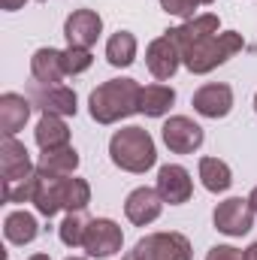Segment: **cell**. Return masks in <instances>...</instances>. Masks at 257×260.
<instances>
[{
    "mask_svg": "<svg viewBox=\"0 0 257 260\" xmlns=\"http://www.w3.org/2000/svg\"><path fill=\"white\" fill-rule=\"evenodd\" d=\"M179 64H182V49L176 46V40L167 30L157 40L148 43V49H145V67H148V73L157 82H170L176 76Z\"/></svg>",
    "mask_w": 257,
    "mask_h": 260,
    "instance_id": "9",
    "label": "cell"
},
{
    "mask_svg": "<svg viewBox=\"0 0 257 260\" xmlns=\"http://www.w3.org/2000/svg\"><path fill=\"white\" fill-rule=\"evenodd\" d=\"M167 34L176 40V46H179L182 55H185L194 43H200V40H206V37H212V34H221V18H218L215 12H200V15L188 18V21H182L179 27H170Z\"/></svg>",
    "mask_w": 257,
    "mask_h": 260,
    "instance_id": "15",
    "label": "cell"
},
{
    "mask_svg": "<svg viewBox=\"0 0 257 260\" xmlns=\"http://www.w3.org/2000/svg\"><path fill=\"white\" fill-rule=\"evenodd\" d=\"M164 212V197L157 194V188H133L124 200V215H127L130 224L136 227H148L160 218Z\"/></svg>",
    "mask_w": 257,
    "mask_h": 260,
    "instance_id": "13",
    "label": "cell"
},
{
    "mask_svg": "<svg viewBox=\"0 0 257 260\" xmlns=\"http://www.w3.org/2000/svg\"><path fill=\"white\" fill-rule=\"evenodd\" d=\"M34 139H37L40 151H52V148L70 145V127H67V121L61 115H40Z\"/></svg>",
    "mask_w": 257,
    "mask_h": 260,
    "instance_id": "22",
    "label": "cell"
},
{
    "mask_svg": "<svg viewBox=\"0 0 257 260\" xmlns=\"http://www.w3.org/2000/svg\"><path fill=\"white\" fill-rule=\"evenodd\" d=\"M37 182H40V170H37L34 176H27V179L3 182V200H6V203H34Z\"/></svg>",
    "mask_w": 257,
    "mask_h": 260,
    "instance_id": "27",
    "label": "cell"
},
{
    "mask_svg": "<svg viewBox=\"0 0 257 260\" xmlns=\"http://www.w3.org/2000/svg\"><path fill=\"white\" fill-rule=\"evenodd\" d=\"M30 112H34V103L27 94H15V91L0 94V130H3V136H15L18 130H24Z\"/></svg>",
    "mask_w": 257,
    "mask_h": 260,
    "instance_id": "16",
    "label": "cell"
},
{
    "mask_svg": "<svg viewBox=\"0 0 257 260\" xmlns=\"http://www.w3.org/2000/svg\"><path fill=\"white\" fill-rule=\"evenodd\" d=\"M0 173H3V182L27 179L37 173V164L30 160L27 145L18 142L15 136H3V142H0Z\"/></svg>",
    "mask_w": 257,
    "mask_h": 260,
    "instance_id": "14",
    "label": "cell"
},
{
    "mask_svg": "<svg viewBox=\"0 0 257 260\" xmlns=\"http://www.w3.org/2000/svg\"><path fill=\"white\" fill-rule=\"evenodd\" d=\"M124 245V230L112 221V218H91L88 221V233H85V251L88 257L106 260L112 254H118Z\"/></svg>",
    "mask_w": 257,
    "mask_h": 260,
    "instance_id": "7",
    "label": "cell"
},
{
    "mask_svg": "<svg viewBox=\"0 0 257 260\" xmlns=\"http://www.w3.org/2000/svg\"><path fill=\"white\" fill-rule=\"evenodd\" d=\"M245 49V40L242 34L236 30H221V34H212L200 43H194L191 49L182 55V64L188 67V73L194 76H206L212 70H218L221 64H227L236 52Z\"/></svg>",
    "mask_w": 257,
    "mask_h": 260,
    "instance_id": "3",
    "label": "cell"
},
{
    "mask_svg": "<svg viewBox=\"0 0 257 260\" xmlns=\"http://www.w3.org/2000/svg\"><path fill=\"white\" fill-rule=\"evenodd\" d=\"M160 139L173 154H194V151H200L206 133L188 115H170L160 127Z\"/></svg>",
    "mask_w": 257,
    "mask_h": 260,
    "instance_id": "8",
    "label": "cell"
},
{
    "mask_svg": "<svg viewBox=\"0 0 257 260\" xmlns=\"http://www.w3.org/2000/svg\"><path fill=\"white\" fill-rule=\"evenodd\" d=\"M103 34V18L94 9H76L70 12L64 21V37L67 46H79V49H91Z\"/></svg>",
    "mask_w": 257,
    "mask_h": 260,
    "instance_id": "12",
    "label": "cell"
},
{
    "mask_svg": "<svg viewBox=\"0 0 257 260\" xmlns=\"http://www.w3.org/2000/svg\"><path fill=\"white\" fill-rule=\"evenodd\" d=\"M200 182L209 194H224L233 185V170L221 157H200Z\"/></svg>",
    "mask_w": 257,
    "mask_h": 260,
    "instance_id": "23",
    "label": "cell"
},
{
    "mask_svg": "<svg viewBox=\"0 0 257 260\" xmlns=\"http://www.w3.org/2000/svg\"><path fill=\"white\" fill-rule=\"evenodd\" d=\"M176 103V91L164 82H154V85H145L142 94H139V112L145 118H164Z\"/></svg>",
    "mask_w": 257,
    "mask_h": 260,
    "instance_id": "19",
    "label": "cell"
},
{
    "mask_svg": "<svg viewBox=\"0 0 257 260\" xmlns=\"http://www.w3.org/2000/svg\"><path fill=\"white\" fill-rule=\"evenodd\" d=\"M67 260H85V257H67Z\"/></svg>",
    "mask_w": 257,
    "mask_h": 260,
    "instance_id": "37",
    "label": "cell"
},
{
    "mask_svg": "<svg viewBox=\"0 0 257 260\" xmlns=\"http://www.w3.org/2000/svg\"><path fill=\"white\" fill-rule=\"evenodd\" d=\"M136 260H194L191 239L185 233H148L133 245Z\"/></svg>",
    "mask_w": 257,
    "mask_h": 260,
    "instance_id": "4",
    "label": "cell"
},
{
    "mask_svg": "<svg viewBox=\"0 0 257 260\" xmlns=\"http://www.w3.org/2000/svg\"><path fill=\"white\" fill-rule=\"evenodd\" d=\"M254 218L257 215L251 209V203H248V197H227L212 212L215 230L224 233V236H245V233H251Z\"/></svg>",
    "mask_w": 257,
    "mask_h": 260,
    "instance_id": "6",
    "label": "cell"
},
{
    "mask_svg": "<svg viewBox=\"0 0 257 260\" xmlns=\"http://www.w3.org/2000/svg\"><path fill=\"white\" fill-rule=\"evenodd\" d=\"M142 85L136 79H109L97 85L88 97V112L97 124H118L139 112Z\"/></svg>",
    "mask_w": 257,
    "mask_h": 260,
    "instance_id": "1",
    "label": "cell"
},
{
    "mask_svg": "<svg viewBox=\"0 0 257 260\" xmlns=\"http://www.w3.org/2000/svg\"><path fill=\"white\" fill-rule=\"evenodd\" d=\"M157 194L164 197V203L170 206H182L194 197V179L182 164H164L157 170Z\"/></svg>",
    "mask_w": 257,
    "mask_h": 260,
    "instance_id": "11",
    "label": "cell"
},
{
    "mask_svg": "<svg viewBox=\"0 0 257 260\" xmlns=\"http://www.w3.org/2000/svg\"><path fill=\"white\" fill-rule=\"evenodd\" d=\"M109 157L118 170L133 173V176H142L148 173L154 164H157V145L151 139V133L145 127H121L112 133L109 139Z\"/></svg>",
    "mask_w": 257,
    "mask_h": 260,
    "instance_id": "2",
    "label": "cell"
},
{
    "mask_svg": "<svg viewBox=\"0 0 257 260\" xmlns=\"http://www.w3.org/2000/svg\"><path fill=\"white\" fill-rule=\"evenodd\" d=\"M27 97L34 103V109H40L43 115H61L70 118L79 112V97L73 88L61 85H40V82H27Z\"/></svg>",
    "mask_w": 257,
    "mask_h": 260,
    "instance_id": "5",
    "label": "cell"
},
{
    "mask_svg": "<svg viewBox=\"0 0 257 260\" xmlns=\"http://www.w3.org/2000/svg\"><path fill=\"white\" fill-rule=\"evenodd\" d=\"M30 76H34V82H40V85H61V79L67 76L64 52H61V49H52V46L37 49L34 58H30Z\"/></svg>",
    "mask_w": 257,
    "mask_h": 260,
    "instance_id": "17",
    "label": "cell"
},
{
    "mask_svg": "<svg viewBox=\"0 0 257 260\" xmlns=\"http://www.w3.org/2000/svg\"><path fill=\"white\" fill-rule=\"evenodd\" d=\"M215 0H160V9L167 15H176V18H194V9L200 6H212Z\"/></svg>",
    "mask_w": 257,
    "mask_h": 260,
    "instance_id": "29",
    "label": "cell"
},
{
    "mask_svg": "<svg viewBox=\"0 0 257 260\" xmlns=\"http://www.w3.org/2000/svg\"><path fill=\"white\" fill-rule=\"evenodd\" d=\"M64 179L67 176H43L37 182V194H34V206L43 218H55L64 209Z\"/></svg>",
    "mask_w": 257,
    "mask_h": 260,
    "instance_id": "18",
    "label": "cell"
},
{
    "mask_svg": "<svg viewBox=\"0 0 257 260\" xmlns=\"http://www.w3.org/2000/svg\"><path fill=\"white\" fill-rule=\"evenodd\" d=\"M206 260H245V251H239L233 245H215V248H209Z\"/></svg>",
    "mask_w": 257,
    "mask_h": 260,
    "instance_id": "30",
    "label": "cell"
},
{
    "mask_svg": "<svg viewBox=\"0 0 257 260\" xmlns=\"http://www.w3.org/2000/svg\"><path fill=\"white\" fill-rule=\"evenodd\" d=\"M245 260H257V242H251V245L245 248Z\"/></svg>",
    "mask_w": 257,
    "mask_h": 260,
    "instance_id": "32",
    "label": "cell"
},
{
    "mask_svg": "<svg viewBox=\"0 0 257 260\" xmlns=\"http://www.w3.org/2000/svg\"><path fill=\"white\" fill-rule=\"evenodd\" d=\"M27 260H52V257H49V254H43V251H37V254H30Z\"/></svg>",
    "mask_w": 257,
    "mask_h": 260,
    "instance_id": "34",
    "label": "cell"
},
{
    "mask_svg": "<svg viewBox=\"0 0 257 260\" xmlns=\"http://www.w3.org/2000/svg\"><path fill=\"white\" fill-rule=\"evenodd\" d=\"M248 203H251V209H254V215H257V188L248 194Z\"/></svg>",
    "mask_w": 257,
    "mask_h": 260,
    "instance_id": "33",
    "label": "cell"
},
{
    "mask_svg": "<svg viewBox=\"0 0 257 260\" xmlns=\"http://www.w3.org/2000/svg\"><path fill=\"white\" fill-rule=\"evenodd\" d=\"M191 106L197 115L203 118H227L230 109H233V88L224 85V82H209L203 88H197L191 97Z\"/></svg>",
    "mask_w": 257,
    "mask_h": 260,
    "instance_id": "10",
    "label": "cell"
},
{
    "mask_svg": "<svg viewBox=\"0 0 257 260\" xmlns=\"http://www.w3.org/2000/svg\"><path fill=\"white\" fill-rule=\"evenodd\" d=\"M40 3H46V0H40Z\"/></svg>",
    "mask_w": 257,
    "mask_h": 260,
    "instance_id": "38",
    "label": "cell"
},
{
    "mask_svg": "<svg viewBox=\"0 0 257 260\" xmlns=\"http://www.w3.org/2000/svg\"><path fill=\"white\" fill-rule=\"evenodd\" d=\"M61 52H64V70H67V76H79V73L91 70V64H94V55H91V49L67 46V49H61Z\"/></svg>",
    "mask_w": 257,
    "mask_h": 260,
    "instance_id": "28",
    "label": "cell"
},
{
    "mask_svg": "<svg viewBox=\"0 0 257 260\" xmlns=\"http://www.w3.org/2000/svg\"><path fill=\"white\" fill-rule=\"evenodd\" d=\"M91 203V185L85 179L67 176L64 179V209L67 212H82Z\"/></svg>",
    "mask_w": 257,
    "mask_h": 260,
    "instance_id": "26",
    "label": "cell"
},
{
    "mask_svg": "<svg viewBox=\"0 0 257 260\" xmlns=\"http://www.w3.org/2000/svg\"><path fill=\"white\" fill-rule=\"evenodd\" d=\"M27 0H0V6L6 9V12H15V9H21Z\"/></svg>",
    "mask_w": 257,
    "mask_h": 260,
    "instance_id": "31",
    "label": "cell"
},
{
    "mask_svg": "<svg viewBox=\"0 0 257 260\" xmlns=\"http://www.w3.org/2000/svg\"><path fill=\"white\" fill-rule=\"evenodd\" d=\"M37 170L43 176H73L79 170V151L73 145H61L52 151H43L37 160Z\"/></svg>",
    "mask_w": 257,
    "mask_h": 260,
    "instance_id": "21",
    "label": "cell"
},
{
    "mask_svg": "<svg viewBox=\"0 0 257 260\" xmlns=\"http://www.w3.org/2000/svg\"><path fill=\"white\" fill-rule=\"evenodd\" d=\"M3 236H6V242H12V245H30V242L40 236V224H37V218H34L30 212L15 209V212H9V215L3 218Z\"/></svg>",
    "mask_w": 257,
    "mask_h": 260,
    "instance_id": "20",
    "label": "cell"
},
{
    "mask_svg": "<svg viewBox=\"0 0 257 260\" xmlns=\"http://www.w3.org/2000/svg\"><path fill=\"white\" fill-rule=\"evenodd\" d=\"M88 215H85V209L82 212H67V218L61 221V227H58V236H61V242H64L67 248H82L85 245V233H88Z\"/></svg>",
    "mask_w": 257,
    "mask_h": 260,
    "instance_id": "25",
    "label": "cell"
},
{
    "mask_svg": "<svg viewBox=\"0 0 257 260\" xmlns=\"http://www.w3.org/2000/svg\"><path fill=\"white\" fill-rule=\"evenodd\" d=\"M136 49H139V43L130 30H115L106 40V61L112 67H118V70H124L136 61Z\"/></svg>",
    "mask_w": 257,
    "mask_h": 260,
    "instance_id": "24",
    "label": "cell"
},
{
    "mask_svg": "<svg viewBox=\"0 0 257 260\" xmlns=\"http://www.w3.org/2000/svg\"><path fill=\"white\" fill-rule=\"evenodd\" d=\"M121 260H136V257H133V251H130V254H127V257H121Z\"/></svg>",
    "mask_w": 257,
    "mask_h": 260,
    "instance_id": "35",
    "label": "cell"
},
{
    "mask_svg": "<svg viewBox=\"0 0 257 260\" xmlns=\"http://www.w3.org/2000/svg\"><path fill=\"white\" fill-rule=\"evenodd\" d=\"M254 112H257V91H254Z\"/></svg>",
    "mask_w": 257,
    "mask_h": 260,
    "instance_id": "36",
    "label": "cell"
}]
</instances>
